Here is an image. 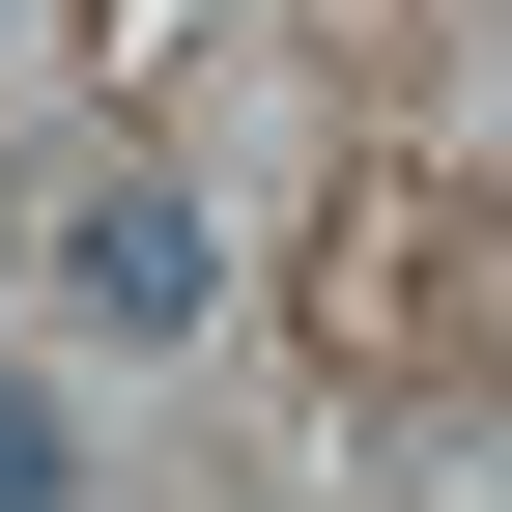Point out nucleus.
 Wrapping results in <instances>:
<instances>
[{"label":"nucleus","mask_w":512,"mask_h":512,"mask_svg":"<svg viewBox=\"0 0 512 512\" xmlns=\"http://www.w3.org/2000/svg\"><path fill=\"white\" fill-rule=\"evenodd\" d=\"M57 484H86V456H57V399L0 370V512H57Z\"/></svg>","instance_id":"f03ea898"},{"label":"nucleus","mask_w":512,"mask_h":512,"mask_svg":"<svg viewBox=\"0 0 512 512\" xmlns=\"http://www.w3.org/2000/svg\"><path fill=\"white\" fill-rule=\"evenodd\" d=\"M200 313H228V228L171 200V171H86V200H57V342L143 370V342H200Z\"/></svg>","instance_id":"f257e3e1"}]
</instances>
